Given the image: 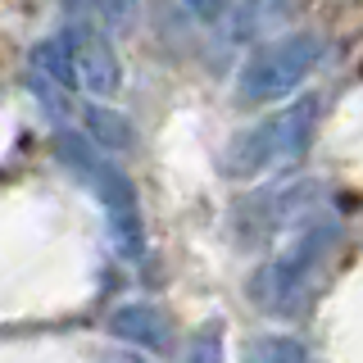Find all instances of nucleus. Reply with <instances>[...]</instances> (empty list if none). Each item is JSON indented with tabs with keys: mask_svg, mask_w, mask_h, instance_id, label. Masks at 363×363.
I'll return each instance as SVG.
<instances>
[{
	"mask_svg": "<svg viewBox=\"0 0 363 363\" xmlns=\"http://www.w3.org/2000/svg\"><path fill=\"white\" fill-rule=\"evenodd\" d=\"M86 128L91 136H96L100 145H113V150H123V145L132 141V132H128V123L118 118V113H109V109H100V105H86Z\"/></svg>",
	"mask_w": 363,
	"mask_h": 363,
	"instance_id": "obj_8",
	"label": "nucleus"
},
{
	"mask_svg": "<svg viewBox=\"0 0 363 363\" xmlns=\"http://www.w3.org/2000/svg\"><path fill=\"white\" fill-rule=\"evenodd\" d=\"M109 332L132 340V345H150L164 350L168 345V318L155 309V304H123L118 313L109 318Z\"/></svg>",
	"mask_w": 363,
	"mask_h": 363,
	"instance_id": "obj_7",
	"label": "nucleus"
},
{
	"mask_svg": "<svg viewBox=\"0 0 363 363\" xmlns=\"http://www.w3.org/2000/svg\"><path fill=\"white\" fill-rule=\"evenodd\" d=\"M100 363H150V359H141V354H128V350H113V354H105Z\"/></svg>",
	"mask_w": 363,
	"mask_h": 363,
	"instance_id": "obj_13",
	"label": "nucleus"
},
{
	"mask_svg": "<svg viewBox=\"0 0 363 363\" xmlns=\"http://www.w3.org/2000/svg\"><path fill=\"white\" fill-rule=\"evenodd\" d=\"M281 14H286V0H250L245 9H236V37H259Z\"/></svg>",
	"mask_w": 363,
	"mask_h": 363,
	"instance_id": "obj_9",
	"label": "nucleus"
},
{
	"mask_svg": "<svg viewBox=\"0 0 363 363\" xmlns=\"http://www.w3.org/2000/svg\"><path fill=\"white\" fill-rule=\"evenodd\" d=\"M318 60H323V37H313V32H295V37L268 41L264 50L241 68V96L250 105L291 96V91L318 68Z\"/></svg>",
	"mask_w": 363,
	"mask_h": 363,
	"instance_id": "obj_5",
	"label": "nucleus"
},
{
	"mask_svg": "<svg viewBox=\"0 0 363 363\" xmlns=\"http://www.w3.org/2000/svg\"><path fill=\"white\" fill-rule=\"evenodd\" d=\"M336 236H340L336 218L304 223L300 232H295V241L264 268V277L255 281V295L268 304L272 313H295V304L304 300V286H309V277L323 268V259L332 255ZM259 300H255V304H259Z\"/></svg>",
	"mask_w": 363,
	"mask_h": 363,
	"instance_id": "obj_4",
	"label": "nucleus"
},
{
	"mask_svg": "<svg viewBox=\"0 0 363 363\" xmlns=\"http://www.w3.org/2000/svg\"><path fill=\"white\" fill-rule=\"evenodd\" d=\"M37 68L45 82H64V86H77L86 96H113L123 86V60L118 50L91 28H68L64 37L45 41L37 50Z\"/></svg>",
	"mask_w": 363,
	"mask_h": 363,
	"instance_id": "obj_2",
	"label": "nucleus"
},
{
	"mask_svg": "<svg viewBox=\"0 0 363 363\" xmlns=\"http://www.w3.org/2000/svg\"><path fill=\"white\" fill-rule=\"evenodd\" d=\"M223 323H204L186 345V363H227V345H223Z\"/></svg>",
	"mask_w": 363,
	"mask_h": 363,
	"instance_id": "obj_10",
	"label": "nucleus"
},
{
	"mask_svg": "<svg viewBox=\"0 0 363 363\" xmlns=\"http://www.w3.org/2000/svg\"><path fill=\"white\" fill-rule=\"evenodd\" d=\"M313 191H318L313 182H295V186L259 191V196L241 209V213H255V227H250V236H268V232H277V227H291V223L313 204Z\"/></svg>",
	"mask_w": 363,
	"mask_h": 363,
	"instance_id": "obj_6",
	"label": "nucleus"
},
{
	"mask_svg": "<svg viewBox=\"0 0 363 363\" xmlns=\"http://www.w3.org/2000/svg\"><path fill=\"white\" fill-rule=\"evenodd\" d=\"M313 123H318V100L313 96L295 100L286 113L255 123V128H245L232 145H227L223 173L227 177H259L264 168L277 164V159H295L304 145H309Z\"/></svg>",
	"mask_w": 363,
	"mask_h": 363,
	"instance_id": "obj_3",
	"label": "nucleus"
},
{
	"mask_svg": "<svg viewBox=\"0 0 363 363\" xmlns=\"http://www.w3.org/2000/svg\"><path fill=\"white\" fill-rule=\"evenodd\" d=\"M55 145H60L64 164L73 168L91 191H96L100 209H105V218H109L113 245H118L128 259H141L145 227H141V204H136V191H132L128 173H123L109 155H100L91 141H82V136H73V132H60V141H55Z\"/></svg>",
	"mask_w": 363,
	"mask_h": 363,
	"instance_id": "obj_1",
	"label": "nucleus"
},
{
	"mask_svg": "<svg viewBox=\"0 0 363 363\" xmlns=\"http://www.w3.org/2000/svg\"><path fill=\"white\" fill-rule=\"evenodd\" d=\"M223 5H227V0H191V9H196V14H204V18H213Z\"/></svg>",
	"mask_w": 363,
	"mask_h": 363,
	"instance_id": "obj_12",
	"label": "nucleus"
},
{
	"mask_svg": "<svg viewBox=\"0 0 363 363\" xmlns=\"http://www.w3.org/2000/svg\"><path fill=\"white\" fill-rule=\"evenodd\" d=\"M255 363H309V350L300 345L295 336H268L255 345Z\"/></svg>",
	"mask_w": 363,
	"mask_h": 363,
	"instance_id": "obj_11",
	"label": "nucleus"
}]
</instances>
